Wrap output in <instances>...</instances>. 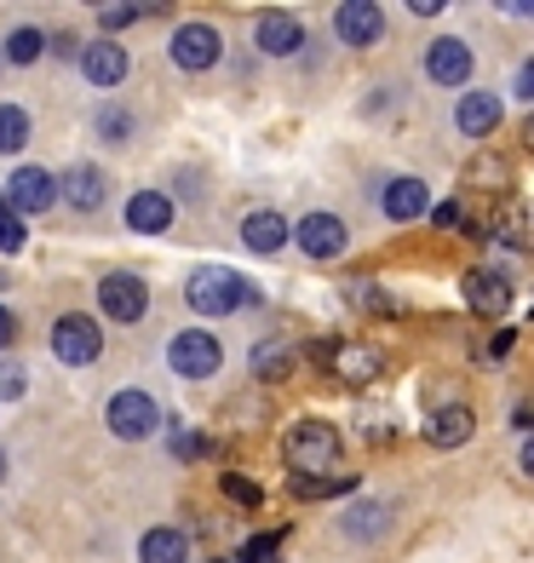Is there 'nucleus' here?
Listing matches in <instances>:
<instances>
[{
  "label": "nucleus",
  "mask_w": 534,
  "mask_h": 563,
  "mask_svg": "<svg viewBox=\"0 0 534 563\" xmlns=\"http://www.w3.org/2000/svg\"><path fill=\"white\" fill-rule=\"evenodd\" d=\"M41 46H46V35H41V30H12L7 58H12V64H35V58H41Z\"/></svg>",
  "instance_id": "nucleus-29"
},
{
  "label": "nucleus",
  "mask_w": 534,
  "mask_h": 563,
  "mask_svg": "<svg viewBox=\"0 0 534 563\" xmlns=\"http://www.w3.org/2000/svg\"><path fill=\"white\" fill-rule=\"evenodd\" d=\"M425 75H431L437 87H460V81H471V46H466V41H454V35L431 41V53H425Z\"/></svg>",
  "instance_id": "nucleus-12"
},
{
  "label": "nucleus",
  "mask_w": 534,
  "mask_h": 563,
  "mask_svg": "<svg viewBox=\"0 0 534 563\" xmlns=\"http://www.w3.org/2000/svg\"><path fill=\"white\" fill-rule=\"evenodd\" d=\"M173 64L178 69H213L219 64V30H213V23H178Z\"/></svg>",
  "instance_id": "nucleus-10"
},
{
  "label": "nucleus",
  "mask_w": 534,
  "mask_h": 563,
  "mask_svg": "<svg viewBox=\"0 0 534 563\" xmlns=\"http://www.w3.org/2000/svg\"><path fill=\"white\" fill-rule=\"evenodd\" d=\"M460 288H466V305H471L477 317H505V311H512V299H518L512 282H505V271H489V265L466 271Z\"/></svg>",
  "instance_id": "nucleus-8"
},
{
  "label": "nucleus",
  "mask_w": 534,
  "mask_h": 563,
  "mask_svg": "<svg viewBox=\"0 0 534 563\" xmlns=\"http://www.w3.org/2000/svg\"><path fill=\"white\" fill-rule=\"evenodd\" d=\"M185 299L196 305L201 317H231V311H247L253 299V282L242 271H224V265H201L190 282H185Z\"/></svg>",
  "instance_id": "nucleus-1"
},
{
  "label": "nucleus",
  "mask_w": 534,
  "mask_h": 563,
  "mask_svg": "<svg viewBox=\"0 0 534 563\" xmlns=\"http://www.w3.org/2000/svg\"><path fill=\"white\" fill-rule=\"evenodd\" d=\"M58 201V178L46 167H18L12 173V190H7V208L12 213H46Z\"/></svg>",
  "instance_id": "nucleus-9"
},
{
  "label": "nucleus",
  "mask_w": 534,
  "mask_h": 563,
  "mask_svg": "<svg viewBox=\"0 0 534 563\" xmlns=\"http://www.w3.org/2000/svg\"><path fill=\"white\" fill-rule=\"evenodd\" d=\"M98 126H104V139H126V110H104Z\"/></svg>",
  "instance_id": "nucleus-37"
},
{
  "label": "nucleus",
  "mask_w": 534,
  "mask_h": 563,
  "mask_svg": "<svg viewBox=\"0 0 534 563\" xmlns=\"http://www.w3.org/2000/svg\"><path fill=\"white\" fill-rule=\"evenodd\" d=\"M356 477L351 472H334V477H293V495L299 500H327V495H351Z\"/></svg>",
  "instance_id": "nucleus-24"
},
{
  "label": "nucleus",
  "mask_w": 534,
  "mask_h": 563,
  "mask_svg": "<svg viewBox=\"0 0 534 563\" xmlns=\"http://www.w3.org/2000/svg\"><path fill=\"white\" fill-rule=\"evenodd\" d=\"M293 236H299V247L311 253V260H340L345 253V224L334 213H304L293 224Z\"/></svg>",
  "instance_id": "nucleus-13"
},
{
  "label": "nucleus",
  "mask_w": 534,
  "mask_h": 563,
  "mask_svg": "<svg viewBox=\"0 0 534 563\" xmlns=\"http://www.w3.org/2000/svg\"><path fill=\"white\" fill-rule=\"evenodd\" d=\"M288 236H293V224L276 213V208H253V213L242 219V242H247L253 253H265V260H270V253H282Z\"/></svg>",
  "instance_id": "nucleus-14"
},
{
  "label": "nucleus",
  "mask_w": 534,
  "mask_h": 563,
  "mask_svg": "<svg viewBox=\"0 0 534 563\" xmlns=\"http://www.w3.org/2000/svg\"><path fill=\"white\" fill-rule=\"evenodd\" d=\"M386 213H391L397 224L425 219V213H431V190L420 185V178H391V185H386Z\"/></svg>",
  "instance_id": "nucleus-19"
},
{
  "label": "nucleus",
  "mask_w": 534,
  "mask_h": 563,
  "mask_svg": "<svg viewBox=\"0 0 534 563\" xmlns=\"http://www.w3.org/2000/svg\"><path fill=\"white\" fill-rule=\"evenodd\" d=\"M334 30L345 46H374L379 35H386V12L374 7V0H345V7L334 12Z\"/></svg>",
  "instance_id": "nucleus-11"
},
{
  "label": "nucleus",
  "mask_w": 534,
  "mask_h": 563,
  "mask_svg": "<svg viewBox=\"0 0 534 563\" xmlns=\"http://www.w3.org/2000/svg\"><path fill=\"white\" fill-rule=\"evenodd\" d=\"M138 558L144 563H185L190 558V534L185 529H149L138 541Z\"/></svg>",
  "instance_id": "nucleus-23"
},
{
  "label": "nucleus",
  "mask_w": 534,
  "mask_h": 563,
  "mask_svg": "<svg viewBox=\"0 0 534 563\" xmlns=\"http://www.w3.org/2000/svg\"><path fill=\"white\" fill-rule=\"evenodd\" d=\"M512 345H518V334H512V328H505V334H489V340H482V363H505V356H512Z\"/></svg>",
  "instance_id": "nucleus-33"
},
{
  "label": "nucleus",
  "mask_w": 534,
  "mask_h": 563,
  "mask_svg": "<svg viewBox=\"0 0 534 563\" xmlns=\"http://www.w3.org/2000/svg\"><path fill=\"white\" fill-rule=\"evenodd\" d=\"M81 75H87L92 87H115L121 75H126V53H121L115 41H92L87 53H81Z\"/></svg>",
  "instance_id": "nucleus-20"
},
{
  "label": "nucleus",
  "mask_w": 534,
  "mask_h": 563,
  "mask_svg": "<svg viewBox=\"0 0 534 563\" xmlns=\"http://www.w3.org/2000/svg\"><path fill=\"white\" fill-rule=\"evenodd\" d=\"M282 454H288L293 477H334V466H340V431L327 420H299L288 431Z\"/></svg>",
  "instance_id": "nucleus-2"
},
{
  "label": "nucleus",
  "mask_w": 534,
  "mask_h": 563,
  "mask_svg": "<svg viewBox=\"0 0 534 563\" xmlns=\"http://www.w3.org/2000/svg\"><path fill=\"white\" fill-rule=\"evenodd\" d=\"M173 454L178 460H201V454H208V438H201V431H185V420H178L173 426Z\"/></svg>",
  "instance_id": "nucleus-31"
},
{
  "label": "nucleus",
  "mask_w": 534,
  "mask_h": 563,
  "mask_svg": "<svg viewBox=\"0 0 534 563\" xmlns=\"http://www.w3.org/2000/svg\"><path fill=\"white\" fill-rule=\"evenodd\" d=\"M311 363L322 374H334L340 386H351V391H368L374 379L386 374V356H379L374 345H356V340H316L311 345Z\"/></svg>",
  "instance_id": "nucleus-3"
},
{
  "label": "nucleus",
  "mask_w": 534,
  "mask_h": 563,
  "mask_svg": "<svg viewBox=\"0 0 534 563\" xmlns=\"http://www.w3.org/2000/svg\"><path fill=\"white\" fill-rule=\"evenodd\" d=\"M126 224H133L138 236H162V230L173 224V201L162 190H138L133 201H126Z\"/></svg>",
  "instance_id": "nucleus-17"
},
{
  "label": "nucleus",
  "mask_w": 534,
  "mask_h": 563,
  "mask_svg": "<svg viewBox=\"0 0 534 563\" xmlns=\"http://www.w3.org/2000/svg\"><path fill=\"white\" fill-rule=\"evenodd\" d=\"M0 472H7V454H0Z\"/></svg>",
  "instance_id": "nucleus-39"
},
{
  "label": "nucleus",
  "mask_w": 534,
  "mask_h": 563,
  "mask_svg": "<svg viewBox=\"0 0 534 563\" xmlns=\"http://www.w3.org/2000/svg\"><path fill=\"white\" fill-rule=\"evenodd\" d=\"M253 41H259V53L282 58V53H299L304 30H299V18H293V12H265V18H259V30H253Z\"/></svg>",
  "instance_id": "nucleus-16"
},
{
  "label": "nucleus",
  "mask_w": 534,
  "mask_h": 563,
  "mask_svg": "<svg viewBox=\"0 0 534 563\" xmlns=\"http://www.w3.org/2000/svg\"><path fill=\"white\" fill-rule=\"evenodd\" d=\"M167 363H173V374H185V379H208V374H219L224 351H219V340H213V334L190 328V334H173Z\"/></svg>",
  "instance_id": "nucleus-6"
},
{
  "label": "nucleus",
  "mask_w": 534,
  "mask_h": 563,
  "mask_svg": "<svg viewBox=\"0 0 534 563\" xmlns=\"http://www.w3.org/2000/svg\"><path fill=\"white\" fill-rule=\"evenodd\" d=\"M386 518H391L386 506H368V500H356V506H351V518H345V529L356 534V541H368V534H379V529H386Z\"/></svg>",
  "instance_id": "nucleus-27"
},
{
  "label": "nucleus",
  "mask_w": 534,
  "mask_h": 563,
  "mask_svg": "<svg viewBox=\"0 0 534 563\" xmlns=\"http://www.w3.org/2000/svg\"><path fill=\"white\" fill-rule=\"evenodd\" d=\"M431 219H437V230H460V224H471V208L454 196V201H437V213H431Z\"/></svg>",
  "instance_id": "nucleus-32"
},
{
  "label": "nucleus",
  "mask_w": 534,
  "mask_h": 563,
  "mask_svg": "<svg viewBox=\"0 0 534 563\" xmlns=\"http://www.w3.org/2000/svg\"><path fill=\"white\" fill-rule=\"evenodd\" d=\"M98 305H104L110 322H144L149 311V288L133 276V271H110L104 282H98Z\"/></svg>",
  "instance_id": "nucleus-4"
},
{
  "label": "nucleus",
  "mask_w": 534,
  "mask_h": 563,
  "mask_svg": "<svg viewBox=\"0 0 534 563\" xmlns=\"http://www.w3.org/2000/svg\"><path fill=\"white\" fill-rule=\"evenodd\" d=\"M156 420H162V408H156V397L149 391H115V402H110V431L121 443H138V438H149L156 431Z\"/></svg>",
  "instance_id": "nucleus-7"
},
{
  "label": "nucleus",
  "mask_w": 534,
  "mask_h": 563,
  "mask_svg": "<svg viewBox=\"0 0 534 563\" xmlns=\"http://www.w3.org/2000/svg\"><path fill=\"white\" fill-rule=\"evenodd\" d=\"M288 374H293V351H288L282 340L253 345V379H259V386H282Z\"/></svg>",
  "instance_id": "nucleus-22"
},
{
  "label": "nucleus",
  "mask_w": 534,
  "mask_h": 563,
  "mask_svg": "<svg viewBox=\"0 0 534 563\" xmlns=\"http://www.w3.org/2000/svg\"><path fill=\"white\" fill-rule=\"evenodd\" d=\"M53 356H58V363H69V368H87V363H98V356H104V334L92 328V317H58V328H53Z\"/></svg>",
  "instance_id": "nucleus-5"
},
{
  "label": "nucleus",
  "mask_w": 534,
  "mask_h": 563,
  "mask_svg": "<svg viewBox=\"0 0 534 563\" xmlns=\"http://www.w3.org/2000/svg\"><path fill=\"white\" fill-rule=\"evenodd\" d=\"M7 340H12V317H7V311H0V345H7Z\"/></svg>",
  "instance_id": "nucleus-38"
},
{
  "label": "nucleus",
  "mask_w": 534,
  "mask_h": 563,
  "mask_svg": "<svg viewBox=\"0 0 534 563\" xmlns=\"http://www.w3.org/2000/svg\"><path fill=\"white\" fill-rule=\"evenodd\" d=\"M23 242H30V236H23V219L0 201V253H23Z\"/></svg>",
  "instance_id": "nucleus-30"
},
{
  "label": "nucleus",
  "mask_w": 534,
  "mask_h": 563,
  "mask_svg": "<svg viewBox=\"0 0 534 563\" xmlns=\"http://www.w3.org/2000/svg\"><path fill=\"white\" fill-rule=\"evenodd\" d=\"M471 431H477V415L466 402H448V408H437V415L425 420V438L437 443V449H460V443H471Z\"/></svg>",
  "instance_id": "nucleus-15"
},
{
  "label": "nucleus",
  "mask_w": 534,
  "mask_h": 563,
  "mask_svg": "<svg viewBox=\"0 0 534 563\" xmlns=\"http://www.w3.org/2000/svg\"><path fill=\"white\" fill-rule=\"evenodd\" d=\"M0 397H23V368L12 363V356L0 363Z\"/></svg>",
  "instance_id": "nucleus-35"
},
{
  "label": "nucleus",
  "mask_w": 534,
  "mask_h": 563,
  "mask_svg": "<svg viewBox=\"0 0 534 563\" xmlns=\"http://www.w3.org/2000/svg\"><path fill=\"white\" fill-rule=\"evenodd\" d=\"M454 126H460V133H471V139L494 133V126H500V98H494V92H466L460 110H454Z\"/></svg>",
  "instance_id": "nucleus-21"
},
{
  "label": "nucleus",
  "mask_w": 534,
  "mask_h": 563,
  "mask_svg": "<svg viewBox=\"0 0 534 563\" xmlns=\"http://www.w3.org/2000/svg\"><path fill=\"white\" fill-rule=\"evenodd\" d=\"M144 7H98V23H110V30H121V23H133Z\"/></svg>",
  "instance_id": "nucleus-36"
},
{
  "label": "nucleus",
  "mask_w": 534,
  "mask_h": 563,
  "mask_svg": "<svg viewBox=\"0 0 534 563\" xmlns=\"http://www.w3.org/2000/svg\"><path fill=\"white\" fill-rule=\"evenodd\" d=\"M231 563H282V529L276 534H253V541H242V552Z\"/></svg>",
  "instance_id": "nucleus-26"
},
{
  "label": "nucleus",
  "mask_w": 534,
  "mask_h": 563,
  "mask_svg": "<svg viewBox=\"0 0 534 563\" xmlns=\"http://www.w3.org/2000/svg\"><path fill=\"white\" fill-rule=\"evenodd\" d=\"M104 173H98V167H87V162H75L64 178H58V196L69 201V208H98V201H104Z\"/></svg>",
  "instance_id": "nucleus-18"
},
{
  "label": "nucleus",
  "mask_w": 534,
  "mask_h": 563,
  "mask_svg": "<svg viewBox=\"0 0 534 563\" xmlns=\"http://www.w3.org/2000/svg\"><path fill=\"white\" fill-rule=\"evenodd\" d=\"M471 178H477V185H505V178H512V173H505V167H500V156H477V167H471Z\"/></svg>",
  "instance_id": "nucleus-34"
},
{
  "label": "nucleus",
  "mask_w": 534,
  "mask_h": 563,
  "mask_svg": "<svg viewBox=\"0 0 534 563\" xmlns=\"http://www.w3.org/2000/svg\"><path fill=\"white\" fill-rule=\"evenodd\" d=\"M23 144H30V115L18 104H0V156H18Z\"/></svg>",
  "instance_id": "nucleus-25"
},
{
  "label": "nucleus",
  "mask_w": 534,
  "mask_h": 563,
  "mask_svg": "<svg viewBox=\"0 0 534 563\" xmlns=\"http://www.w3.org/2000/svg\"><path fill=\"white\" fill-rule=\"evenodd\" d=\"M219 489H224V500H236V506H247V511L265 500V489H259V483H253L247 472H224V477H219Z\"/></svg>",
  "instance_id": "nucleus-28"
}]
</instances>
